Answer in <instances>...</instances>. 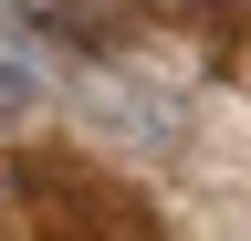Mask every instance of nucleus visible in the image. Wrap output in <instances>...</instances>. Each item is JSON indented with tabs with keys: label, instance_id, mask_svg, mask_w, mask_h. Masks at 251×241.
I'll return each instance as SVG.
<instances>
[{
	"label": "nucleus",
	"instance_id": "obj_1",
	"mask_svg": "<svg viewBox=\"0 0 251 241\" xmlns=\"http://www.w3.org/2000/svg\"><path fill=\"white\" fill-rule=\"evenodd\" d=\"M94 126L126 158H188V95L157 84V74H105L94 84Z\"/></svg>",
	"mask_w": 251,
	"mask_h": 241
},
{
	"label": "nucleus",
	"instance_id": "obj_2",
	"mask_svg": "<svg viewBox=\"0 0 251 241\" xmlns=\"http://www.w3.org/2000/svg\"><path fill=\"white\" fill-rule=\"evenodd\" d=\"M147 11H157V0H52L42 32H52V42H74V53H115Z\"/></svg>",
	"mask_w": 251,
	"mask_h": 241
},
{
	"label": "nucleus",
	"instance_id": "obj_3",
	"mask_svg": "<svg viewBox=\"0 0 251 241\" xmlns=\"http://www.w3.org/2000/svg\"><path fill=\"white\" fill-rule=\"evenodd\" d=\"M42 115V74L31 63H0V126H31Z\"/></svg>",
	"mask_w": 251,
	"mask_h": 241
},
{
	"label": "nucleus",
	"instance_id": "obj_4",
	"mask_svg": "<svg viewBox=\"0 0 251 241\" xmlns=\"http://www.w3.org/2000/svg\"><path fill=\"white\" fill-rule=\"evenodd\" d=\"M31 11H42V0H31Z\"/></svg>",
	"mask_w": 251,
	"mask_h": 241
}]
</instances>
